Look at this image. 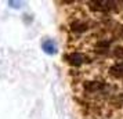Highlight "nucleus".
<instances>
[{
    "instance_id": "nucleus-6",
    "label": "nucleus",
    "mask_w": 123,
    "mask_h": 119,
    "mask_svg": "<svg viewBox=\"0 0 123 119\" xmlns=\"http://www.w3.org/2000/svg\"><path fill=\"white\" fill-rule=\"evenodd\" d=\"M113 54H115V57H117V58H122V60H123V46L116 47V49L113 50Z\"/></svg>"
},
{
    "instance_id": "nucleus-4",
    "label": "nucleus",
    "mask_w": 123,
    "mask_h": 119,
    "mask_svg": "<svg viewBox=\"0 0 123 119\" xmlns=\"http://www.w3.org/2000/svg\"><path fill=\"white\" fill-rule=\"evenodd\" d=\"M87 29V25H84L82 22H73L72 24V31L73 32H84Z\"/></svg>"
},
{
    "instance_id": "nucleus-1",
    "label": "nucleus",
    "mask_w": 123,
    "mask_h": 119,
    "mask_svg": "<svg viewBox=\"0 0 123 119\" xmlns=\"http://www.w3.org/2000/svg\"><path fill=\"white\" fill-rule=\"evenodd\" d=\"M68 61H69V64L71 65H75V67H79V65H82L83 64V56L82 54H79V53H73V54H69V56L67 57Z\"/></svg>"
},
{
    "instance_id": "nucleus-5",
    "label": "nucleus",
    "mask_w": 123,
    "mask_h": 119,
    "mask_svg": "<svg viewBox=\"0 0 123 119\" xmlns=\"http://www.w3.org/2000/svg\"><path fill=\"white\" fill-rule=\"evenodd\" d=\"M43 49H44L47 53H50V54H51V53H54V51H55V46H54V43H53L51 40H47V42L43 43Z\"/></svg>"
},
{
    "instance_id": "nucleus-3",
    "label": "nucleus",
    "mask_w": 123,
    "mask_h": 119,
    "mask_svg": "<svg viewBox=\"0 0 123 119\" xmlns=\"http://www.w3.org/2000/svg\"><path fill=\"white\" fill-rule=\"evenodd\" d=\"M109 72H111L112 76L122 79V78H123V61H122V63L115 64V65H113V67L109 69Z\"/></svg>"
},
{
    "instance_id": "nucleus-2",
    "label": "nucleus",
    "mask_w": 123,
    "mask_h": 119,
    "mask_svg": "<svg viewBox=\"0 0 123 119\" xmlns=\"http://www.w3.org/2000/svg\"><path fill=\"white\" fill-rule=\"evenodd\" d=\"M104 83L102 82H87L86 85H84V89L90 93H93V91H100L101 89H104Z\"/></svg>"
}]
</instances>
